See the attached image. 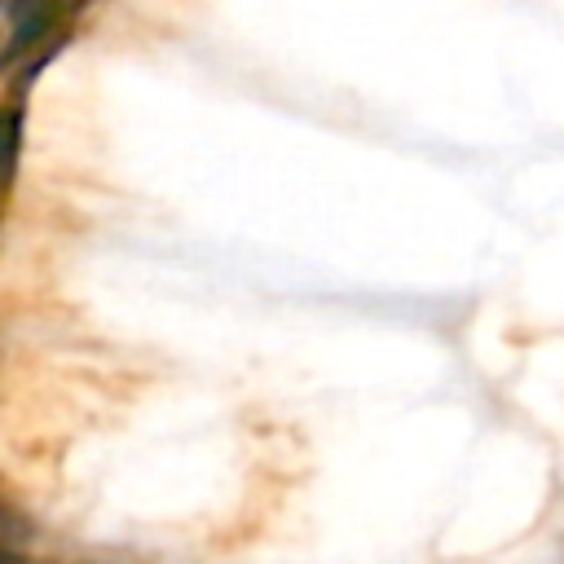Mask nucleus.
<instances>
[{
  "mask_svg": "<svg viewBox=\"0 0 564 564\" xmlns=\"http://www.w3.org/2000/svg\"><path fill=\"white\" fill-rule=\"evenodd\" d=\"M0 564H26L22 555H13V551H0Z\"/></svg>",
  "mask_w": 564,
  "mask_h": 564,
  "instance_id": "nucleus-2",
  "label": "nucleus"
},
{
  "mask_svg": "<svg viewBox=\"0 0 564 564\" xmlns=\"http://www.w3.org/2000/svg\"><path fill=\"white\" fill-rule=\"evenodd\" d=\"M13 145H18V123H13L9 115H0V181H4V172H9Z\"/></svg>",
  "mask_w": 564,
  "mask_h": 564,
  "instance_id": "nucleus-1",
  "label": "nucleus"
}]
</instances>
